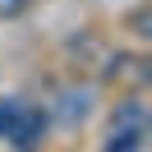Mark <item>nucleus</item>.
<instances>
[{
	"label": "nucleus",
	"instance_id": "2",
	"mask_svg": "<svg viewBox=\"0 0 152 152\" xmlns=\"http://www.w3.org/2000/svg\"><path fill=\"white\" fill-rule=\"evenodd\" d=\"M42 134H46V111H42V106L14 102V97L0 102V138H5V143H14V148H32Z\"/></svg>",
	"mask_w": 152,
	"mask_h": 152
},
{
	"label": "nucleus",
	"instance_id": "1",
	"mask_svg": "<svg viewBox=\"0 0 152 152\" xmlns=\"http://www.w3.org/2000/svg\"><path fill=\"white\" fill-rule=\"evenodd\" d=\"M148 106L138 102V97H129V102H120L111 111V124H106V148L102 152H143V143H148Z\"/></svg>",
	"mask_w": 152,
	"mask_h": 152
},
{
	"label": "nucleus",
	"instance_id": "3",
	"mask_svg": "<svg viewBox=\"0 0 152 152\" xmlns=\"http://www.w3.org/2000/svg\"><path fill=\"white\" fill-rule=\"evenodd\" d=\"M23 10H28V0H0V19H14Z\"/></svg>",
	"mask_w": 152,
	"mask_h": 152
}]
</instances>
